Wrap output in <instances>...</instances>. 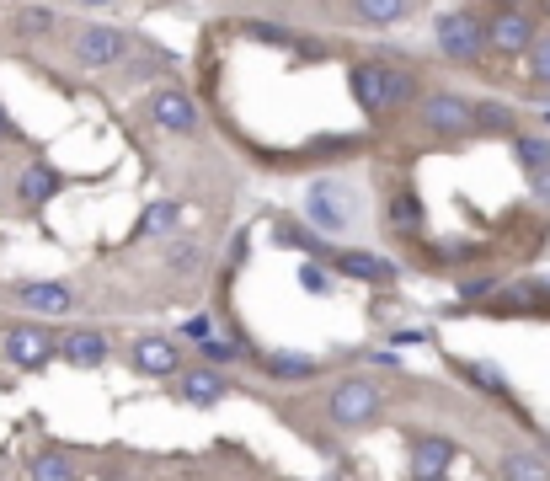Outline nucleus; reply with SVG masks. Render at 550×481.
<instances>
[{
  "mask_svg": "<svg viewBox=\"0 0 550 481\" xmlns=\"http://www.w3.org/2000/svg\"><path fill=\"white\" fill-rule=\"evenodd\" d=\"M348 91L353 102L364 107V118L385 123L396 113H412L417 97H422V75L412 65H401V59H358L348 70Z\"/></svg>",
  "mask_w": 550,
  "mask_h": 481,
  "instance_id": "1",
  "label": "nucleus"
},
{
  "mask_svg": "<svg viewBox=\"0 0 550 481\" xmlns=\"http://www.w3.org/2000/svg\"><path fill=\"white\" fill-rule=\"evenodd\" d=\"M390 412V396L374 375H337L326 385V417L337 428H374Z\"/></svg>",
  "mask_w": 550,
  "mask_h": 481,
  "instance_id": "2",
  "label": "nucleus"
},
{
  "mask_svg": "<svg viewBox=\"0 0 550 481\" xmlns=\"http://www.w3.org/2000/svg\"><path fill=\"white\" fill-rule=\"evenodd\" d=\"M412 113H417V129L433 134V139H449V145L476 139V97H465V91H454V86L422 91Z\"/></svg>",
  "mask_w": 550,
  "mask_h": 481,
  "instance_id": "3",
  "label": "nucleus"
},
{
  "mask_svg": "<svg viewBox=\"0 0 550 481\" xmlns=\"http://www.w3.org/2000/svg\"><path fill=\"white\" fill-rule=\"evenodd\" d=\"M433 43H438V54H444L449 65H476V59L486 54V11H476V6L438 11Z\"/></svg>",
  "mask_w": 550,
  "mask_h": 481,
  "instance_id": "4",
  "label": "nucleus"
},
{
  "mask_svg": "<svg viewBox=\"0 0 550 481\" xmlns=\"http://www.w3.org/2000/svg\"><path fill=\"white\" fill-rule=\"evenodd\" d=\"M129 49H134V38L113 22H81L70 33V59L81 70H118L129 59Z\"/></svg>",
  "mask_w": 550,
  "mask_h": 481,
  "instance_id": "5",
  "label": "nucleus"
},
{
  "mask_svg": "<svg viewBox=\"0 0 550 481\" xmlns=\"http://www.w3.org/2000/svg\"><path fill=\"white\" fill-rule=\"evenodd\" d=\"M540 38V17L529 6H492L486 11V54L502 59H524Z\"/></svg>",
  "mask_w": 550,
  "mask_h": 481,
  "instance_id": "6",
  "label": "nucleus"
},
{
  "mask_svg": "<svg viewBox=\"0 0 550 481\" xmlns=\"http://www.w3.org/2000/svg\"><path fill=\"white\" fill-rule=\"evenodd\" d=\"M0 353H6L11 369L38 375V369H49L59 359V337L43 321H17V327H6V337H0Z\"/></svg>",
  "mask_w": 550,
  "mask_h": 481,
  "instance_id": "7",
  "label": "nucleus"
},
{
  "mask_svg": "<svg viewBox=\"0 0 550 481\" xmlns=\"http://www.w3.org/2000/svg\"><path fill=\"white\" fill-rule=\"evenodd\" d=\"M305 214H310V225L321 230H332V236H342V230H353V193H348V182H337V177H316V182H305Z\"/></svg>",
  "mask_w": 550,
  "mask_h": 481,
  "instance_id": "8",
  "label": "nucleus"
},
{
  "mask_svg": "<svg viewBox=\"0 0 550 481\" xmlns=\"http://www.w3.org/2000/svg\"><path fill=\"white\" fill-rule=\"evenodd\" d=\"M326 268H332L337 278H353V284H374V289L401 284V262L385 257V252H369V246H332Z\"/></svg>",
  "mask_w": 550,
  "mask_h": 481,
  "instance_id": "9",
  "label": "nucleus"
},
{
  "mask_svg": "<svg viewBox=\"0 0 550 481\" xmlns=\"http://www.w3.org/2000/svg\"><path fill=\"white\" fill-rule=\"evenodd\" d=\"M182 364H187V353H182L177 337H166V332H145L129 343V369L139 380H177Z\"/></svg>",
  "mask_w": 550,
  "mask_h": 481,
  "instance_id": "10",
  "label": "nucleus"
},
{
  "mask_svg": "<svg viewBox=\"0 0 550 481\" xmlns=\"http://www.w3.org/2000/svg\"><path fill=\"white\" fill-rule=\"evenodd\" d=\"M171 391H177L182 407L209 412V407H219V401L235 396V380L225 375V369H214V364H182V375L171 380Z\"/></svg>",
  "mask_w": 550,
  "mask_h": 481,
  "instance_id": "11",
  "label": "nucleus"
},
{
  "mask_svg": "<svg viewBox=\"0 0 550 481\" xmlns=\"http://www.w3.org/2000/svg\"><path fill=\"white\" fill-rule=\"evenodd\" d=\"M145 118L161 134H177V139L198 134V107H193V97H187L182 86H150L145 91Z\"/></svg>",
  "mask_w": 550,
  "mask_h": 481,
  "instance_id": "12",
  "label": "nucleus"
},
{
  "mask_svg": "<svg viewBox=\"0 0 550 481\" xmlns=\"http://www.w3.org/2000/svg\"><path fill=\"white\" fill-rule=\"evenodd\" d=\"M11 300L22 310H33L43 321H59V316H75L81 300H75L70 284H59V278H22V284H11Z\"/></svg>",
  "mask_w": 550,
  "mask_h": 481,
  "instance_id": "13",
  "label": "nucleus"
},
{
  "mask_svg": "<svg viewBox=\"0 0 550 481\" xmlns=\"http://www.w3.org/2000/svg\"><path fill=\"white\" fill-rule=\"evenodd\" d=\"M406 460H412V476H449V465L460 460V439L433 428H412L406 433Z\"/></svg>",
  "mask_w": 550,
  "mask_h": 481,
  "instance_id": "14",
  "label": "nucleus"
},
{
  "mask_svg": "<svg viewBox=\"0 0 550 481\" xmlns=\"http://www.w3.org/2000/svg\"><path fill=\"white\" fill-rule=\"evenodd\" d=\"M65 188H70V177L59 172L54 161H27V166H22V177H17V204L38 214V209H49Z\"/></svg>",
  "mask_w": 550,
  "mask_h": 481,
  "instance_id": "15",
  "label": "nucleus"
},
{
  "mask_svg": "<svg viewBox=\"0 0 550 481\" xmlns=\"http://www.w3.org/2000/svg\"><path fill=\"white\" fill-rule=\"evenodd\" d=\"M257 369L267 380H284V385H305L321 375V359L316 353H300V348H267V353H251Z\"/></svg>",
  "mask_w": 550,
  "mask_h": 481,
  "instance_id": "16",
  "label": "nucleus"
},
{
  "mask_svg": "<svg viewBox=\"0 0 550 481\" xmlns=\"http://www.w3.org/2000/svg\"><path fill=\"white\" fill-rule=\"evenodd\" d=\"M273 246H284V252H300L305 262H326V257H332V241H326L316 225L294 220V214H278V220H273Z\"/></svg>",
  "mask_w": 550,
  "mask_h": 481,
  "instance_id": "17",
  "label": "nucleus"
},
{
  "mask_svg": "<svg viewBox=\"0 0 550 481\" xmlns=\"http://www.w3.org/2000/svg\"><path fill=\"white\" fill-rule=\"evenodd\" d=\"M59 359L70 369H102L113 359V343H107V332H97V327H75V332L59 337Z\"/></svg>",
  "mask_w": 550,
  "mask_h": 481,
  "instance_id": "18",
  "label": "nucleus"
},
{
  "mask_svg": "<svg viewBox=\"0 0 550 481\" xmlns=\"http://www.w3.org/2000/svg\"><path fill=\"white\" fill-rule=\"evenodd\" d=\"M422 225H428V209H422L417 188H396L385 198V230H396V236H422Z\"/></svg>",
  "mask_w": 550,
  "mask_h": 481,
  "instance_id": "19",
  "label": "nucleus"
},
{
  "mask_svg": "<svg viewBox=\"0 0 550 481\" xmlns=\"http://www.w3.org/2000/svg\"><path fill=\"white\" fill-rule=\"evenodd\" d=\"M353 22L358 27H374V33H385V27H401L406 17L417 11V0H348Z\"/></svg>",
  "mask_w": 550,
  "mask_h": 481,
  "instance_id": "20",
  "label": "nucleus"
},
{
  "mask_svg": "<svg viewBox=\"0 0 550 481\" xmlns=\"http://www.w3.org/2000/svg\"><path fill=\"white\" fill-rule=\"evenodd\" d=\"M241 38H251V43H273V49H305V59H326V43L300 38L294 27H278V22H241Z\"/></svg>",
  "mask_w": 550,
  "mask_h": 481,
  "instance_id": "21",
  "label": "nucleus"
},
{
  "mask_svg": "<svg viewBox=\"0 0 550 481\" xmlns=\"http://www.w3.org/2000/svg\"><path fill=\"white\" fill-rule=\"evenodd\" d=\"M497 481H550V460H545V449H502V460H497Z\"/></svg>",
  "mask_w": 550,
  "mask_h": 481,
  "instance_id": "22",
  "label": "nucleus"
},
{
  "mask_svg": "<svg viewBox=\"0 0 550 481\" xmlns=\"http://www.w3.org/2000/svg\"><path fill=\"white\" fill-rule=\"evenodd\" d=\"M513 155H518V166L529 172V182H550V134L518 129L513 134Z\"/></svg>",
  "mask_w": 550,
  "mask_h": 481,
  "instance_id": "23",
  "label": "nucleus"
},
{
  "mask_svg": "<svg viewBox=\"0 0 550 481\" xmlns=\"http://www.w3.org/2000/svg\"><path fill=\"white\" fill-rule=\"evenodd\" d=\"M177 230H182V204L177 198H161V204H150L139 214L134 241H161V236H177Z\"/></svg>",
  "mask_w": 550,
  "mask_h": 481,
  "instance_id": "24",
  "label": "nucleus"
},
{
  "mask_svg": "<svg viewBox=\"0 0 550 481\" xmlns=\"http://www.w3.org/2000/svg\"><path fill=\"white\" fill-rule=\"evenodd\" d=\"M27 481H81V465L65 449H38L27 455Z\"/></svg>",
  "mask_w": 550,
  "mask_h": 481,
  "instance_id": "25",
  "label": "nucleus"
},
{
  "mask_svg": "<svg viewBox=\"0 0 550 481\" xmlns=\"http://www.w3.org/2000/svg\"><path fill=\"white\" fill-rule=\"evenodd\" d=\"M454 375H465L481 396H492V401H513L508 375H502V369H492V364H481V359H454Z\"/></svg>",
  "mask_w": 550,
  "mask_h": 481,
  "instance_id": "26",
  "label": "nucleus"
},
{
  "mask_svg": "<svg viewBox=\"0 0 550 481\" xmlns=\"http://www.w3.org/2000/svg\"><path fill=\"white\" fill-rule=\"evenodd\" d=\"M476 134H518V113L508 102H486V97H476Z\"/></svg>",
  "mask_w": 550,
  "mask_h": 481,
  "instance_id": "27",
  "label": "nucleus"
},
{
  "mask_svg": "<svg viewBox=\"0 0 550 481\" xmlns=\"http://www.w3.org/2000/svg\"><path fill=\"white\" fill-rule=\"evenodd\" d=\"M11 27H17L22 38H49L59 27V17L49 6H17V11H11Z\"/></svg>",
  "mask_w": 550,
  "mask_h": 481,
  "instance_id": "28",
  "label": "nucleus"
},
{
  "mask_svg": "<svg viewBox=\"0 0 550 481\" xmlns=\"http://www.w3.org/2000/svg\"><path fill=\"white\" fill-rule=\"evenodd\" d=\"M203 262V241H193V236H182V241H171L166 246V273L171 278H187Z\"/></svg>",
  "mask_w": 550,
  "mask_h": 481,
  "instance_id": "29",
  "label": "nucleus"
},
{
  "mask_svg": "<svg viewBox=\"0 0 550 481\" xmlns=\"http://www.w3.org/2000/svg\"><path fill=\"white\" fill-rule=\"evenodd\" d=\"M241 359H246V348L225 343V337H209V343H198V364H214V369H225V364H241Z\"/></svg>",
  "mask_w": 550,
  "mask_h": 481,
  "instance_id": "30",
  "label": "nucleus"
},
{
  "mask_svg": "<svg viewBox=\"0 0 550 481\" xmlns=\"http://www.w3.org/2000/svg\"><path fill=\"white\" fill-rule=\"evenodd\" d=\"M300 289L305 294H332L337 289V273L326 268V262H305V268H300Z\"/></svg>",
  "mask_w": 550,
  "mask_h": 481,
  "instance_id": "31",
  "label": "nucleus"
},
{
  "mask_svg": "<svg viewBox=\"0 0 550 481\" xmlns=\"http://www.w3.org/2000/svg\"><path fill=\"white\" fill-rule=\"evenodd\" d=\"M524 59H529V81H534V86H550V33L534 38V49H529Z\"/></svg>",
  "mask_w": 550,
  "mask_h": 481,
  "instance_id": "32",
  "label": "nucleus"
},
{
  "mask_svg": "<svg viewBox=\"0 0 550 481\" xmlns=\"http://www.w3.org/2000/svg\"><path fill=\"white\" fill-rule=\"evenodd\" d=\"M182 337H187L193 348L209 343V337H219V332H214V316H209V310H203V316H187V321H182Z\"/></svg>",
  "mask_w": 550,
  "mask_h": 481,
  "instance_id": "33",
  "label": "nucleus"
},
{
  "mask_svg": "<svg viewBox=\"0 0 550 481\" xmlns=\"http://www.w3.org/2000/svg\"><path fill=\"white\" fill-rule=\"evenodd\" d=\"M502 284H497V278H465V284H460V300H492V294H497Z\"/></svg>",
  "mask_w": 550,
  "mask_h": 481,
  "instance_id": "34",
  "label": "nucleus"
},
{
  "mask_svg": "<svg viewBox=\"0 0 550 481\" xmlns=\"http://www.w3.org/2000/svg\"><path fill=\"white\" fill-rule=\"evenodd\" d=\"M0 145H27V139H22V123L11 118L6 102H0Z\"/></svg>",
  "mask_w": 550,
  "mask_h": 481,
  "instance_id": "35",
  "label": "nucleus"
},
{
  "mask_svg": "<svg viewBox=\"0 0 550 481\" xmlns=\"http://www.w3.org/2000/svg\"><path fill=\"white\" fill-rule=\"evenodd\" d=\"M246 257H251V230H235V241H230V273L241 268Z\"/></svg>",
  "mask_w": 550,
  "mask_h": 481,
  "instance_id": "36",
  "label": "nucleus"
},
{
  "mask_svg": "<svg viewBox=\"0 0 550 481\" xmlns=\"http://www.w3.org/2000/svg\"><path fill=\"white\" fill-rule=\"evenodd\" d=\"M364 364H374V369H401V353H390V348H374V353H358Z\"/></svg>",
  "mask_w": 550,
  "mask_h": 481,
  "instance_id": "37",
  "label": "nucleus"
},
{
  "mask_svg": "<svg viewBox=\"0 0 550 481\" xmlns=\"http://www.w3.org/2000/svg\"><path fill=\"white\" fill-rule=\"evenodd\" d=\"M390 343H396V348H422V343H428V332H422V327H406V332H396V337H390Z\"/></svg>",
  "mask_w": 550,
  "mask_h": 481,
  "instance_id": "38",
  "label": "nucleus"
},
{
  "mask_svg": "<svg viewBox=\"0 0 550 481\" xmlns=\"http://www.w3.org/2000/svg\"><path fill=\"white\" fill-rule=\"evenodd\" d=\"M534 17H545V22H550V0H534Z\"/></svg>",
  "mask_w": 550,
  "mask_h": 481,
  "instance_id": "39",
  "label": "nucleus"
},
{
  "mask_svg": "<svg viewBox=\"0 0 550 481\" xmlns=\"http://www.w3.org/2000/svg\"><path fill=\"white\" fill-rule=\"evenodd\" d=\"M75 6H91V11H97V6H113V0H75Z\"/></svg>",
  "mask_w": 550,
  "mask_h": 481,
  "instance_id": "40",
  "label": "nucleus"
},
{
  "mask_svg": "<svg viewBox=\"0 0 550 481\" xmlns=\"http://www.w3.org/2000/svg\"><path fill=\"white\" fill-rule=\"evenodd\" d=\"M486 6H524V0H486Z\"/></svg>",
  "mask_w": 550,
  "mask_h": 481,
  "instance_id": "41",
  "label": "nucleus"
},
{
  "mask_svg": "<svg viewBox=\"0 0 550 481\" xmlns=\"http://www.w3.org/2000/svg\"><path fill=\"white\" fill-rule=\"evenodd\" d=\"M540 449H550V433H540Z\"/></svg>",
  "mask_w": 550,
  "mask_h": 481,
  "instance_id": "42",
  "label": "nucleus"
},
{
  "mask_svg": "<svg viewBox=\"0 0 550 481\" xmlns=\"http://www.w3.org/2000/svg\"><path fill=\"white\" fill-rule=\"evenodd\" d=\"M545 118H550V113H545Z\"/></svg>",
  "mask_w": 550,
  "mask_h": 481,
  "instance_id": "43",
  "label": "nucleus"
}]
</instances>
